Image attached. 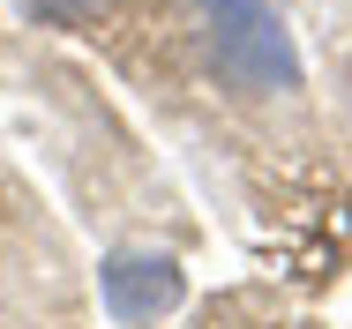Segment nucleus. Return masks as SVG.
<instances>
[{"label": "nucleus", "mask_w": 352, "mask_h": 329, "mask_svg": "<svg viewBox=\"0 0 352 329\" xmlns=\"http://www.w3.org/2000/svg\"><path fill=\"white\" fill-rule=\"evenodd\" d=\"M203 23H210L217 75H225L232 90L270 98V90H292V82H300L292 38H285V23H278L270 0H203Z\"/></svg>", "instance_id": "nucleus-1"}, {"label": "nucleus", "mask_w": 352, "mask_h": 329, "mask_svg": "<svg viewBox=\"0 0 352 329\" xmlns=\"http://www.w3.org/2000/svg\"><path fill=\"white\" fill-rule=\"evenodd\" d=\"M30 8H38V15H53V23H82L98 0H30Z\"/></svg>", "instance_id": "nucleus-3"}, {"label": "nucleus", "mask_w": 352, "mask_h": 329, "mask_svg": "<svg viewBox=\"0 0 352 329\" xmlns=\"http://www.w3.org/2000/svg\"><path fill=\"white\" fill-rule=\"evenodd\" d=\"M98 277H105L113 322H157V315L180 299V269H173V255H113Z\"/></svg>", "instance_id": "nucleus-2"}]
</instances>
